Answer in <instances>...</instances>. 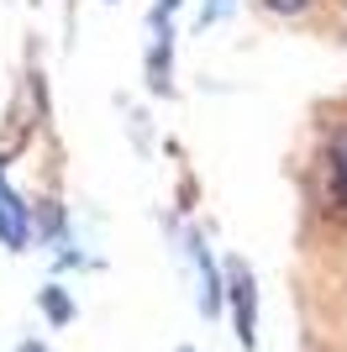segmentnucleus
Listing matches in <instances>:
<instances>
[{
  "mask_svg": "<svg viewBox=\"0 0 347 352\" xmlns=\"http://www.w3.org/2000/svg\"><path fill=\"white\" fill-rule=\"evenodd\" d=\"M300 184H305V206L316 210L326 226L347 232V95L321 100L311 111Z\"/></svg>",
  "mask_w": 347,
  "mask_h": 352,
  "instance_id": "obj_1",
  "label": "nucleus"
},
{
  "mask_svg": "<svg viewBox=\"0 0 347 352\" xmlns=\"http://www.w3.org/2000/svg\"><path fill=\"white\" fill-rule=\"evenodd\" d=\"M179 252H185L189 274H195V310L205 321H221L227 316V258H216L205 226H185L179 232Z\"/></svg>",
  "mask_w": 347,
  "mask_h": 352,
  "instance_id": "obj_2",
  "label": "nucleus"
},
{
  "mask_svg": "<svg viewBox=\"0 0 347 352\" xmlns=\"http://www.w3.org/2000/svg\"><path fill=\"white\" fill-rule=\"evenodd\" d=\"M11 153L16 147H0V248L11 252V258H21V252H32V242H37V210H32V200L11 184Z\"/></svg>",
  "mask_w": 347,
  "mask_h": 352,
  "instance_id": "obj_3",
  "label": "nucleus"
},
{
  "mask_svg": "<svg viewBox=\"0 0 347 352\" xmlns=\"http://www.w3.org/2000/svg\"><path fill=\"white\" fill-rule=\"evenodd\" d=\"M227 321L242 352L258 347V274L247 258H227Z\"/></svg>",
  "mask_w": 347,
  "mask_h": 352,
  "instance_id": "obj_4",
  "label": "nucleus"
},
{
  "mask_svg": "<svg viewBox=\"0 0 347 352\" xmlns=\"http://www.w3.org/2000/svg\"><path fill=\"white\" fill-rule=\"evenodd\" d=\"M147 43H143V89L153 100H174V63H179V21H143Z\"/></svg>",
  "mask_w": 347,
  "mask_h": 352,
  "instance_id": "obj_5",
  "label": "nucleus"
},
{
  "mask_svg": "<svg viewBox=\"0 0 347 352\" xmlns=\"http://www.w3.org/2000/svg\"><path fill=\"white\" fill-rule=\"evenodd\" d=\"M32 210H37V248H48V252H63V248H74L69 206H63L58 195H37V200H32Z\"/></svg>",
  "mask_w": 347,
  "mask_h": 352,
  "instance_id": "obj_6",
  "label": "nucleus"
},
{
  "mask_svg": "<svg viewBox=\"0 0 347 352\" xmlns=\"http://www.w3.org/2000/svg\"><path fill=\"white\" fill-rule=\"evenodd\" d=\"M332 0H253V11L274 27H321Z\"/></svg>",
  "mask_w": 347,
  "mask_h": 352,
  "instance_id": "obj_7",
  "label": "nucleus"
},
{
  "mask_svg": "<svg viewBox=\"0 0 347 352\" xmlns=\"http://www.w3.org/2000/svg\"><path fill=\"white\" fill-rule=\"evenodd\" d=\"M37 305H43V316H48V321H53V326H69L74 316H79V305H74V300H69V289H63V284H58V279L37 289Z\"/></svg>",
  "mask_w": 347,
  "mask_h": 352,
  "instance_id": "obj_8",
  "label": "nucleus"
},
{
  "mask_svg": "<svg viewBox=\"0 0 347 352\" xmlns=\"http://www.w3.org/2000/svg\"><path fill=\"white\" fill-rule=\"evenodd\" d=\"M237 11H242V0H195V32H216L227 27V21H237Z\"/></svg>",
  "mask_w": 347,
  "mask_h": 352,
  "instance_id": "obj_9",
  "label": "nucleus"
},
{
  "mask_svg": "<svg viewBox=\"0 0 347 352\" xmlns=\"http://www.w3.org/2000/svg\"><path fill=\"white\" fill-rule=\"evenodd\" d=\"M321 27L332 32L337 43H347V0H332V6H326V21H321Z\"/></svg>",
  "mask_w": 347,
  "mask_h": 352,
  "instance_id": "obj_10",
  "label": "nucleus"
},
{
  "mask_svg": "<svg viewBox=\"0 0 347 352\" xmlns=\"http://www.w3.org/2000/svg\"><path fill=\"white\" fill-rule=\"evenodd\" d=\"M185 6H189V0H153V6H147V21H179Z\"/></svg>",
  "mask_w": 347,
  "mask_h": 352,
  "instance_id": "obj_11",
  "label": "nucleus"
},
{
  "mask_svg": "<svg viewBox=\"0 0 347 352\" xmlns=\"http://www.w3.org/2000/svg\"><path fill=\"white\" fill-rule=\"evenodd\" d=\"M16 352H48V347H43V342H21Z\"/></svg>",
  "mask_w": 347,
  "mask_h": 352,
  "instance_id": "obj_12",
  "label": "nucleus"
},
{
  "mask_svg": "<svg viewBox=\"0 0 347 352\" xmlns=\"http://www.w3.org/2000/svg\"><path fill=\"white\" fill-rule=\"evenodd\" d=\"M179 352H195V347H179Z\"/></svg>",
  "mask_w": 347,
  "mask_h": 352,
  "instance_id": "obj_13",
  "label": "nucleus"
},
{
  "mask_svg": "<svg viewBox=\"0 0 347 352\" xmlns=\"http://www.w3.org/2000/svg\"><path fill=\"white\" fill-rule=\"evenodd\" d=\"M105 6H116V0H105Z\"/></svg>",
  "mask_w": 347,
  "mask_h": 352,
  "instance_id": "obj_14",
  "label": "nucleus"
}]
</instances>
